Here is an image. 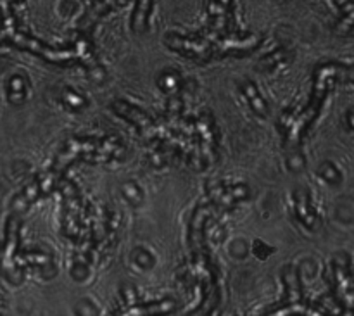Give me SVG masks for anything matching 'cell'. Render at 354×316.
<instances>
[{"label":"cell","mask_w":354,"mask_h":316,"mask_svg":"<svg viewBox=\"0 0 354 316\" xmlns=\"http://www.w3.org/2000/svg\"><path fill=\"white\" fill-rule=\"evenodd\" d=\"M334 3L341 14V26L351 30L354 28V0H334Z\"/></svg>","instance_id":"cell-1"},{"label":"cell","mask_w":354,"mask_h":316,"mask_svg":"<svg viewBox=\"0 0 354 316\" xmlns=\"http://www.w3.org/2000/svg\"><path fill=\"white\" fill-rule=\"evenodd\" d=\"M348 121H349V127L354 130V111H349V116H348Z\"/></svg>","instance_id":"cell-2"}]
</instances>
